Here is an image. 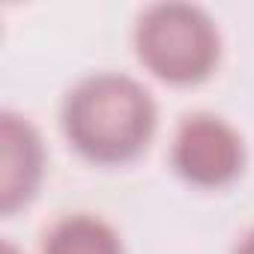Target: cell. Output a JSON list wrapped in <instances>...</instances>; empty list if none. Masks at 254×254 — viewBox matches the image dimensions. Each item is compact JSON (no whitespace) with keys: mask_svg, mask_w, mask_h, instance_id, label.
Wrapping results in <instances>:
<instances>
[{"mask_svg":"<svg viewBox=\"0 0 254 254\" xmlns=\"http://www.w3.org/2000/svg\"><path fill=\"white\" fill-rule=\"evenodd\" d=\"M3 254H21V251H18L12 242H3Z\"/></svg>","mask_w":254,"mask_h":254,"instance_id":"cell-7","label":"cell"},{"mask_svg":"<svg viewBox=\"0 0 254 254\" xmlns=\"http://www.w3.org/2000/svg\"><path fill=\"white\" fill-rule=\"evenodd\" d=\"M248 162L245 141L215 114H189L171 144L174 171L197 189H224L242 177Z\"/></svg>","mask_w":254,"mask_h":254,"instance_id":"cell-3","label":"cell"},{"mask_svg":"<svg viewBox=\"0 0 254 254\" xmlns=\"http://www.w3.org/2000/svg\"><path fill=\"white\" fill-rule=\"evenodd\" d=\"M60 123L78 156L93 165L117 168L147 153L159 126V108L138 78L93 72L66 93Z\"/></svg>","mask_w":254,"mask_h":254,"instance_id":"cell-1","label":"cell"},{"mask_svg":"<svg viewBox=\"0 0 254 254\" xmlns=\"http://www.w3.org/2000/svg\"><path fill=\"white\" fill-rule=\"evenodd\" d=\"M45 177V144L36 126L12 111L0 114V212L27 206Z\"/></svg>","mask_w":254,"mask_h":254,"instance_id":"cell-4","label":"cell"},{"mask_svg":"<svg viewBox=\"0 0 254 254\" xmlns=\"http://www.w3.org/2000/svg\"><path fill=\"white\" fill-rule=\"evenodd\" d=\"M233 254H254V227L236 242V248H233Z\"/></svg>","mask_w":254,"mask_h":254,"instance_id":"cell-6","label":"cell"},{"mask_svg":"<svg viewBox=\"0 0 254 254\" xmlns=\"http://www.w3.org/2000/svg\"><path fill=\"white\" fill-rule=\"evenodd\" d=\"M135 54L159 81L194 87L215 72L221 36L209 12L194 3H153L138 15Z\"/></svg>","mask_w":254,"mask_h":254,"instance_id":"cell-2","label":"cell"},{"mask_svg":"<svg viewBox=\"0 0 254 254\" xmlns=\"http://www.w3.org/2000/svg\"><path fill=\"white\" fill-rule=\"evenodd\" d=\"M42 254H126L123 239L102 215L72 212L51 224L42 239Z\"/></svg>","mask_w":254,"mask_h":254,"instance_id":"cell-5","label":"cell"}]
</instances>
